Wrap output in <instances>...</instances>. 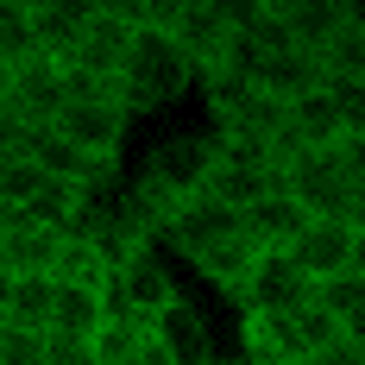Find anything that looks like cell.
Returning <instances> with one entry per match:
<instances>
[{"instance_id": "obj_6", "label": "cell", "mask_w": 365, "mask_h": 365, "mask_svg": "<svg viewBox=\"0 0 365 365\" xmlns=\"http://www.w3.org/2000/svg\"><path fill=\"white\" fill-rule=\"evenodd\" d=\"M158 26H164V38L189 57L195 82L208 70H220V57H227V44H233V26H227V6H220V0H177V6L158 13Z\"/></svg>"}, {"instance_id": "obj_17", "label": "cell", "mask_w": 365, "mask_h": 365, "mask_svg": "<svg viewBox=\"0 0 365 365\" xmlns=\"http://www.w3.org/2000/svg\"><path fill=\"white\" fill-rule=\"evenodd\" d=\"M296 315H240V365H302Z\"/></svg>"}, {"instance_id": "obj_13", "label": "cell", "mask_w": 365, "mask_h": 365, "mask_svg": "<svg viewBox=\"0 0 365 365\" xmlns=\"http://www.w3.org/2000/svg\"><path fill=\"white\" fill-rule=\"evenodd\" d=\"M57 252H63V233L57 227H38L26 215L0 220V271L6 277H51L57 271Z\"/></svg>"}, {"instance_id": "obj_19", "label": "cell", "mask_w": 365, "mask_h": 365, "mask_svg": "<svg viewBox=\"0 0 365 365\" xmlns=\"http://www.w3.org/2000/svg\"><path fill=\"white\" fill-rule=\"evenodd\" d=\"M88 6H95V0H32V44H38V57L70 63L76 38H82V26H88Z\"/></svg>"}, {"instance_id": "obj_27", "label": "cell", "mask_w": 365, "mask_h": 365, "mask_svg": "<svg viewBox=\"0 0 365 365\" xmlns=\"http://www.w3.org/2000/svg\"><path fill=\"white\" fill-rule=\"evenodd\" d=\"M0 365H44V334L0 322Z\"/></svg>"}, {"instance_id": "obj_12", "label": "cell", "mask_w": 365, "mask_h": 365, "mask_svg": "<svg viewBox=\"0 0 365 365\" xmlns=\"http://www.w3.org/2000/svg\"><path fill=\"white\" fill-rule=\"evenodd\" d=\"M0 101H6V113H13L26 133L51 126L57 108H63V63H51V57H26V63H13Z\"/></svg>"}, {"instance_id": "obj_10", "label": "cell", "mask_w": 365, "mask_h": 365, "mask_svg": "<svg viewBox=\"0 0 365 365\" xmlns=\"http://www.w3.org/2000/svg\"><path fill=\"white\" fill-rule=\"evenodd\" d=\"M233 302H240V315H296V309L309 302V277H302L284 252H258L252 271L240 277Z\"/></svg>"}, {"instance_id": "obj_25", "label": "cell", "mask_w": 365, "mask_h": 365, "mask_svg": "<svg viewBox=\"0 0 365 365\" xmlns=\"http://www.w3.org/2000/svg\"><path fill=\"white\" fill-rule=\"evenodd\" d=\"M38 164L26 158V151H13V158H0V215H19L26 202L38 195Z\"/></svg>"}, {"instance_id": "obj_14", "label": "cell", "mask_w": 365, "mask_h": 365, "mask_svg": "<svg viewBox=\"0 0 365 365\" xmlns=\"http://www.w3.org/2000/svg\"><path fill=\"white\" fill-rule=\"evenodd\" d=\"M252 88L271 108H290V101L322 88V63L309 51H264V57H252Z\"/></svg>"}, {"instance_id": "obj_21", "label": "cell", "mask_w": 365, "mask_h": 365, "mask_svg": "<svg viewBox=\"0 0 365 365\" xmlns=\"http://www.w3.org/2000/svg\"><path fill=\"white\" fill-rule=\"evenodd\" d=\"M309 302L328 315L334 328L365 334V271H340V277H322V284H309Z\"/></svg>"}, {"instance_id": "obj_29", "label": "cell", "mask_w": 365, "mask_h": 365, "mask_svg": "<svg viewBox=\"0 0 365 365\" xmlns=\"http://www.w3.org/2000/svg\"><path fill=\"white\" fill-rule=\"evenodd\" d=\"M44 365H95V353L76 340H44Z\"/></svg>"}, {"instance_id": "obj_15", "label": "cell", "mask_w": 365, "mask_h": 365, "mask_svg": "<svg viewBox=\"0 0 365 365\" xmlns=\"http://www.w3.org/2000/svg\"><path fill=\"white\" fill-rule=\"evenodd\" d=\"M277 189V164H264V158H233V151H220L215 158V177H208V202L220 208H233V215H246L252 202H264Z\"/></svg>"}, {"instance_id": "obj_11", "label": "cell", "mask_w": 365, "mask_h": 365, "mask_svg": "<svg viewBox=\"0 0 365 365\" xmlns=\"http://www.w3.org/2000/svg\"><path fill=\"white\" fill-rule=\"evenodd\" d=\"M145 334L164 346V359L170 365H220V353H215V328H208V315L189 302V296H170L158 315L145 322Z\"/></svg>"}, {"instance_id": "obj_18", "label": "cell", "mask_w": 365, "mask_h": 365, "mask_svg": "<svg viewBox=\"0 0 365 365\" xmlns=\"http://www.w3.org/2000/svg\"><path fill=\"white\" fill-rule=\"evenodd\" d=\"M277 19H284V38L290 51H322L346 19H353V0H277Z\"/></svg>"}, {"instance_id": "obj_23", "label": "cell", "mask_w": 365, "mask_h": 365, "mask_svg": "<svg viewBox=\"0 0 365 365\" xmlns=\"http://www.w3.org/2000/svg\"><path fill=\"white\" fill-rule=\"evenodd\" d=\"M252 258H258V246L246 240V233H233V240L208 246V252H202V258H189V264H195V271H202V277H208L215 290H227V296H233V290H240V277L252 271Z\"/></svg>"}, {"instance_id": "obj_3", "label": "cell", "mask_w": 365, "mask_h": 365, "mask_svg": "<svg viewBox=\"0 0 365 365\" xmlns=\"http://www.w3.org/2000/svg\"><path fill=\"white\" fill-rule=\"evenodd\" d=\"M170 296H177V277H170V252H164V246H139V252H126L108 277H101L108 315L113 322H133V328H145Z\"/></svg>"}, {"instance_id": "obj_31", "label": "cell", "mask_w": 365, "mask_h": 365, "mask_svg": "<svg viewBox=\"0 0 365 365\" xmlns=\"http://www.w3.org/2000/svg\"><path fill=\"white\" fill-rule=\"evenodd\" d=\"M0 95H6V63H0Z\"/></svg>"}, {"instance_id": "obj_30", "label": "cell", "mask_w": 365, "mask_h": 365, "mask_svg": "<svg viewBox=\"0 0 365 365\" xmlns=\"http://www.w3.org/2000/svg\"><path fill=\"white\" fill-rule=\"evenodd\" d=\"M13 151H26V126L6 113V101H0V158H13Z\"/></svg>"}, {"instance_id": "obj_8", "label": "cell", "mask_w": 365, "mask_h": 365, "mask_svg": "<svg viewBox=\"0 0 365 365\" xmlns=\"http://www.w3.org/2000/svg\"><path fill=\"white\" fill-rule=\"evenodd\" d=\"M284 258L309 284L340 277V271H365V227L359 220H302V233L290 240Z\"/></svg>"}, {"instance_id": "obj_28", "label": "cell", "mask_w": 365, "mask_h": 365, "mask_svg": "<svg viewBox=\"0 0 365 365\" xmlns=\"http://www.w3.org/2000/svg\"><path fill=\"white\" fill-rule=\"evenodd\" d=\"M302 365H365V334H334V340H322Z\"/></svg>"}, {"instance_id": "obj_1", "label": "cell", "mask_w": 365, "mask_h": 365, "mask_svg": "<svg viewBox=\"0 0 365 365\" xmlns=\"http://www.w3.org/2000/svg\"><path fill=\"white\" fill-rule=\"evenodd\" d=\"M277 189L309 220H359L365 227V139H340L322 151H290L277 164Z\"/></svg>"}, {"instance_id": "obj_20", "label": "cell", "mask_w": 365, "mask_h": 365, "mask_svg": "<svg viewBox=\"0 0 365 365\" xmlns=\"http://www.w3.org/2000/svg\"><path fill=\"white\" fill-rule=\"evenodd\" d=\"M302 220H309V215L296 208L290 195H284V189H271L264 202H252V208L240 215V233L252 240L258 252H290V240L302 233Z\"/></svg>"}, {"instance_id": "obj_7", "label": "cell", "mask_w": 365, "mask_h": 365, "mask_svg": "<svg viewBox=\"0 0 365 365\" xmlns=\"http://www.w3.org/2000/svg\"><path fill=\"white\" fill-rule=\"evenodd\" d=\"M145 13L151 6H126V0L88 6V26H82V38H76V51H70V70L113 88V70H120V57H126V44H133V32H139Z\"/></svg>"}, {"instance_id": "obj_9", "label": "cell", "mask_w": 365, "mask_h": 365, "mask_svg": "<svg viewBox=\"0 0 365 365\" xmlns=\"http://www.w3.org/2000/svg\"><path fill=\"white\" fill-rule=\"evenodd\" d=\"M233 233H240V215H233V208H220V202H208V195H189V202H177V208L164 215L158 246L189 264V258H202L208 246L233 240Z\"/></svg>"}, {"instance_id": "obj_5", "label": "cell", "mask_w": 365, "mask_h": 365, "mask_svg": "<svg viewBox=\"0 0 365 365\" xmlns=\"http://www.w3.org/2000/svg\"><path fill=\"white\" fill-rule=\"evenodd\" d=\"M126 108L113 101V95H88V101H63L57 120L44 126V133H57L70 151L82 158H95V164H120V151H126Z\"/></svg>"}, {"instance_id": "obj_2", "label": "cell", "mask_w": 365, "mask_h": 365, "mask_svg": "<svg viewBox=\"0 0 365 365\" xmlns=\"http://www.w3.org/2000/svg\"><path fill=\"white\" fill-rule=\"evenodd\" d=\"M158 13H164V6H151L145 19H139V32H133L126 57H120V70H113V101L126 108V120L177 108L182 95L195 88V70H189V57H182L177 44L164 38Z\"/></svg>"}, {"instance_id": "obj_16", "label": "cell", "mask_w": 365, "mask_h": 365, "mask_svg": "<svg viewBox=\"0 0 365 365\" xmlns=\"http://www.w3.org/2000/svg\"><path fill=\"white\" fill-rule=\"evenodd\" d=\"M57 284V277H51ZM108 322V302H101V284H57L51 290V322H44V340H76L88 346Z\"/></svg>"}, {"instance_id": "obj_4", "label": "cell", "mask_w": 365, "mask_h": 365, "mask_svg": "<svg viewBox=\"0 0 365 365\" xmlns=\"http://www.w3.org/2000/svg\"><path fill=\"white\" fill-rule=\"evenodd\" d=\"M215 158H220V139L208 133V126H189V133H170V139H158L145 158V170L139 177L177 208V202H189V195H202L208 189V177H215Z\"/></svg>"}, {"instance_id": "obj_24", "label": "cell", "mask_w": 365, "mask_h": 365, "mask_svg": "<svg viewBox=\"0 0 365 365\" xmlns=\"http://www.w3.org/2000/svg\"><path fill=\"white\" fill-rule=\"evenodd\" d=\"M38 57L32 44V0H0V63L13 70V63H26Z\"/></svg>"}, {"instance_id": "obj_32", "label": "cell", "mask_w": 365, "mask_h": 365, "mask_svg": "<svg viewBox=\"0 0 365 365\" xmlns=\"http://www.w3.org/2000/svg\"><path fill=\"white\" fill-rule=\"evenodd\" d=\"M0 220H6V215H0Z\"/></svg>"}, {"instance_id": "obj_22", "label": "cell", "mask_w": 365, "mask_h": 365, "mask_svg": "<svg viewBox=\"0 0 365 365\" xmlns=\"http://www.w3.org/2000/svg\"><path fill=\"white\" fill-rule=\"evenodd\" d=\"M51 277H13L6 284V296H0V322L6 328H32L44 334V322H51Z\"/></svg>"}, {"instance_id": "obj_26", "label": "cell", "mask_w": 365, "mask_h": 365, "mask_svg": "<svg viewBox=\"0 0 365 365\" xmlns=\"http://www.w3.org/2000/svg\"><path fill=\"white\" fill-rule=\"evenodd\" d=\"M19 215L26 220H38V227H57V233H70V215H76V189L70 182H38V195L32 202H26V208H19Z\"/></svg>"}]
</instances>
